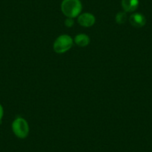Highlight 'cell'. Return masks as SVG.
<instances>
[{
  "label": "cell",
  "instance_id": "cell-10",
  "mask_svg": "<svg viewBox=\"0 0 152 152\" xmlns=\"http://www.w3.org/2000/svg\"><path fill=\"white\" fill-rule=\"evenodd\" d=\"M4 116V109L3 107L2 106V104H0V122L2 121V118H3Z\"/></svg>",
  "mask_w": 152,
  "mask_h": 152
},
{
  "label": "cell",
  "instance_id": "cell-3",
  "mask_svg": "<svg viewBox=\"0 0 152 152\" xmlns=\"http://www.w3.org/2000/svg\"><path fill=\"white\" fill-rule=\"evenodd\" d=\"M14 135L20 139H25L29 134V125L27 121L22 117L16 118L11 125Z\"/></svg>",
  "mask_w": 152,
  "mask_h": 152
},
{
  "label": "cell",
  "instance_id": "cell-8",
  "mask_svg": "<svg viewBox=\"0 0 152 152\" xmlns=\"http://www.w3.org/2000/svg\"><path fill=\"white\" fill-rule=\"evenodd\" d=\"M115 20H116V23H118V24H124L127 21L126 12H125V11L119 12L116 15Z\"/></svg>",
  "mask_w": 152,
  "mask_h": 152
},
{
  "label": "cell",
  "instance_id": "cell-1",
  "mask_svg": "<svg viewBox=\"0 0 152 152\" xmlns=\"http://www.w3.org/2000/svg\"><path fill=\"white\" fill-rule=\"evenodd\" d=\"M61 8L66 17L74 19L81 14L83 7L80 0H63Z\"/></svg>",
  "mask_w": 152,
  "mask_h": 152
},
{
  "label": "cell",
  "instance_id": "cell-6",
  "mask_svg": "<svg viewBox=\"0 0 152 152\" xmlns=\"http://www.w3.org/2000/svg\"><path fill=\"white\" fill-rule=\"evenodd\" d=\"M122 8L125 12H134L140 5L139 0H122Z\"/></svg>",
  "mask_w": 152,
  "mask_h": 152
},
{
  "label": "cell",
  "instance_id": "cell-4",
  "mask_svg": "<svg viewBox=\"0 0 152 152\" xmlns=\"http://www.w3.org/2000/svg\"><path fill=\"white\" fill-rule=\"evenodd\" d=\"M78 23L83 27H91L96 23V17L90 13H84L78 16Z\"/></svg>",
  "mask_w": 152,
  "mask_h": 152
},
{
  "label": "cell",
  "instance_id": "cell-7",
  "mask_svg": "<svg viewBox=\"0 0 152 152\" xmlns=\"http://www.w3.org/2000/svg\"><path fill=\"white\" fill-rule=\"evenodd\" d=\"M74 42L76 45L80 47H86L90 43V38L88 35L85 34H79L76 35L74 39Z\"/></svg>",
  "mask_w": 152,
  "mask_h": 152
},
{
  "label": "cell",
  "instance_id": "cell-2",
  "mask_svg": "<svg viewBox=\"0 0 152 152\" xmlns=\"http://www.w3.org/2000/svg\"><path fill=\"white\" fill-rule=\"evenodd\" d=\"M73 43H74V40L69 35H61L54 42V51L58 54L65 53L72 47Z\"/></svg>",
  "mask_w": 152,
  "mask_h": 152
},
{
  "label": "cell",
  "instance_id": "cell-9",
  "mask_svg": "<svg viewBox=\"0 0 152 152\" xmlns=\"http://www.w3.org/2000/svg\"><path fill=\"white\" fill-rule=\"evenodd\" d=\"M65 26L68 28H72L73 26H74V20H73L72 18H69L67 17L65 20Z\"/></svg>",
  "mask_w": 152,
  "mask_h": 152
},
{
  "label": "cell",
  "instance_id": "cell-5",
  "mask_svg": "<svg viewBox=\"0 0 152 152\" xmlns=\"http://www.w3.org/2000/svg\"><path fill=\"white\" fill-rule=\"evenodd\" d=\"M129 22L132 26L140 28L146 24V18L141 13H134L130 17Z\"/></svg>",
  "mask_w": 152,
  "mask_h": 152
}]
</instances>
